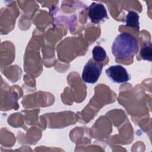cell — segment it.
I'll return each mask as SVG.
<instances>
[{"label": "cell", "instance_id": "2", "mask_svg": "<svg viewBox=\"0 0 152 152\" xmlns=\"http://www.w3.org/2000/svg\"><path fill=\"white\" fill-rule=\"evenodd\" d=\"M103 65L100 62L89 61L83 68L82 79L87 83L94 84L96 83L102 74Z\"/></svg>", "mask_w": 152, "mask_h": 152}, {"label": "cell", "instance_id": "7", "mask_svg": "<svg viewBox=\"0 0 152 152\" xmlns=\"http://www.w3.org/2000/svg\"><path fill=\"white\" fill-rule=\"evenodd\" d=\"M93 59L97 62L103 61L107 57L105 50L100 46H96L92 50Z\"/></svg>", "mask_w": 152, "mask_h": 152}, {"label": "cell", "instance_id": "1", "mask_svg": "<svg viewBox=\"0 0 152 152\" xmlns=\"http://www.w3.org/2000/svg\"><path fill=\"white\" fill-rule=\"evenodd\" d=\"M138 51V43L132 34L124 32L116 36L112 46V53L116 59L128 60Z\"/></svg>", "mask_w": 152, "mask_h": 152}, {"label": "cell", "instance_id": "3", "mask_svg": "<svg viewBox=\"0 0 152 152\" xmlns=\"http://www.w3.org/2000/svg\"><path fill=\"white\" fill-rule=\"evenodd\" d=\"M107 77L113 83H124L128 81L131 77L126 69L120 65H112L106 70Z\"/></svg>", "mask_w": 152, "mask_h": 152}, {"label": "cell", "instance_id": "5", "mask_svg": "<svg viewBox=\"0 0 152 152\" xmlns=\"http://www.w3.org/2000/svg\"><path fill=\"white\" fill-rule=\"evenodd\" d=\"M126 26L135 28L137 31H139V15L134 11H129L125 18Z\"/></svg>", "mask_w": 152, "mask_h": 152}, {"label": "cell", "instance_id": "6", "mask_svg": "<svg viewBox=\"0 0 152 152\" xmlns=\"http://www.w3.org/2000/svg\"><path fill=\"white\" fill-rule=\"evenodd\" d=\"M141 58L144 60L151 61L152 58V45L150 41L143 43L140 52Z\"/></svg>", "mask_w": 152, "mask_h": 152}, {"label": "cell", "instance_id": "4", "mask_svg": "<svg viewBox=\"0 0 152 152\" xmlns=\"http://www.w3.org/2000/svg\"><path fill=\"white\" fill-rule=\"evenodd\" d=\"M88 16L91 23L97 24L107 18V13L102 4L92 2L88 8Z\"/></svg>", "mask_w": 152, "mask_h": 152}]
</instances>
